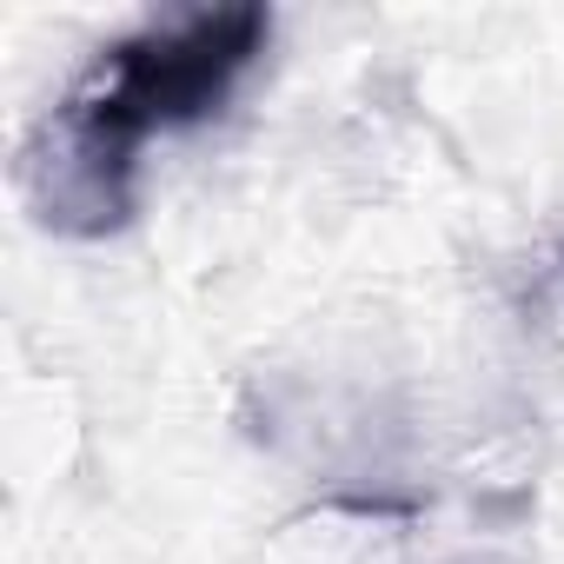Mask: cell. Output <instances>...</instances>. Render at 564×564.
Wrapping results in <instances>:
<instances>
[{
    "instance_id": "cell-1",
    "label": "cell",
    "mask_w": 564,
    "mask_h": 564,
    "mask_svg": "<svg viewBox=\"0 0 564 564\" xmlns=\"http://www.w3.org/2000/svg\"><path fill=\"white\" fill-rule=\"evenodd\" d=\"M272 41L265 8H186L100 47L28 147L34 213L67 239H107L133 219L140 147L232 100Z\"/></svg>"
}]
</instances>
